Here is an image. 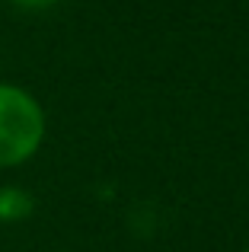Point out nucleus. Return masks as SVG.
Masks as SVG:
<instances>
[{
    "instance_id": "obj_2",
    "label": "nucleus",
    "mask_w": 249,
    "mask_h": 252,
    "mask_svg": "<svg viewBox=\"0 0 249 252\" xmlns=\"http://www.w3.org/2000/svg\"><path fill=\"white\" fill-rule=\"evenodd\" d=\"M35 211V198L23 185H0V223H19Z\"/></svg>"
},
{
    "instance_id": "obj_4",
    "label": "nucleus",
    "mask_w": 249,
    "mask_h": 252,
    "mask_svg": "<svg viewBox=\"0 0 249 252\" xmlns=\"http://www.w3.org/2000/svg\"><path fill=\"white\" fill-rule=\"evenodd\" d=\"M246 252H249V249H246Z\"/></svg>"
},
{
    "instance_id": "obj_1",
    "label": "nucleus",
    "mask_w": 249,
    "mask_h": 252,
    "mask_svg": "<svg viewBox=\"0 0 249 252\" xmlns=\"http://www.w3.org/2000/svg\"><path fill=\"white\" fill-rule=\"evenodd\" d=\"M48 115L35 93L0 80V169L26 166L42 150Z\"/></svg>"
},
{
    "instance_id": "obj_3",
    "label": "nucleus",
    "mask_w": 249,
    "mask_h": 252,
    "mask_svg": "<svg viewBox=\"0 0 249 252\" xmlns=\"http://www.w3.org/2000/svg\"><path fill=\"white\" fill-rule=\"evenodd\" d=\"M6 3H13L16 10H26V13H42V10H51L58 0H6Z\"/></svg>"
}]
</instances>
